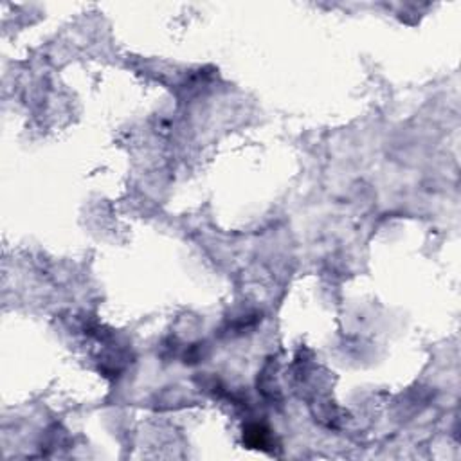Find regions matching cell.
<instances>
[{"label":"cell","mask_w":461,"mask_h":461,"mask_svg":"<svg viewBox=\"0 0 461 461\" xmlns=\"http://www.w3.org/2000/svg\"><path fill=\"white\" fill-rule=\"evenodd\" d=\"M244 442L253 448H260V451H269L272 447V435L265 425L260 423H253L244 431Z\"/></svg>","instance_id":"6da1fadb"}]
</instances>
